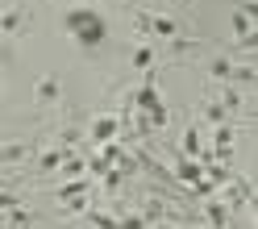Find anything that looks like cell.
Here are the masks:
<instances>
[{
  "label": "cell",
  "mask_w": 258,
  "mask_h": 229,
  "mask_svg": "<svg viewBox=\"0 0 258 229\" xmlns=\"http://www.w3.org/2000/svg\"><path fill=\"white\" fill-rule=\"evenodd\" d=\"M25 29H29V9H21V5L0 9V38L5 42H17Z\"/></svg>",
  "instance_id": "7a4b0ae2"
},
{
  "label": "cell",
  "mask_w": 258,
  "mask_h": 229,
  "mask_svg": "<svg viewBox=\"0 0 258 229\" xmlns=\"http://www.w3.org/2000/svg\"><path fill=\"white\" fill-rule=\"evenodd\" d=\"M117 129H121V117H96V121H92V142L117 138Z\"/></svg>",
  "instance_id": "8992f818"
},
{
  "label": "cell",
  "mask_w": 258,
  "mask_h": 229,
  "mask_svg": "<svg viewBox=\"0 0 258 229\" xmlns=\"http://www.w3.org/2000/svg\"><path fill=\"white\" fill-rule=\"evenodd\" d=\"M88 184H62V188H54V200H71V196H79Z\"/></svg>",
  "instance_id": "30bf717a"
},
{
  "label": "cell",
  "mask_w": 258,
  "mask_h": 229,
  "mask_svg": "<svg viewBox=\"0 0 258 229\" xmlns=\"http://www.w3.org/2000/svg\"><path fill=\"white\" fill-rule=\"evenodd\" d=\"M158 59H163V54H158V46L142 42V46H134V54H129V67H134V71H150Z\"/></svg>",
  "instance_id": "5b68a950"
},
{
  "label": "cell",
  "mask_w": 258,
  "mask_h": 229,
  "mask_svg": "<svg viewBox=\"0 0 258 229\" xmlns=\"http://www.w3.org/2000/svg\"><path fill=\"white\" fill-rule=\"evenodd\" d=\"M67 212H71V217H79V212H88V200H84V192H79L75 200H67Z\"/></svg>",
  "instance_id": "8fae6325"
},
{
  "label": "cell",
  "mask_w": 258,
  "mask_h": 229,
  "mask_svg": "<svg viewBox=\"0 0 258 229\" xmlns=\"http://www.w3.org/2000/svg\"><path fill=\"white\" fill-rule=\"evenodd\" d=\"M62 29L84 46V50H100L104 38H108V21L100 17V9H92V5H75L62 13Z\"/></svg>",
  "instance_id": "6da1fadb"
},
{
  "label": "cell",
  "mask_w": 258,
  "mask_h": 229,
  "mask_svg": "<svg viewBox=\"0 0 258 229\" xmlns=\"http://www.w3.org/2000/svg\"><path fill=\"white\" fill-rule=\"evenodd\" d=\"M0 92H5V71H0Z\"/></svg>",
  "instance_id": "7c38bea8"
},
{
  "label": "cell",
  "mask_w": 258,
  "mask_h": 229,
  "mask_svg": "<svg viewBox=\"0 0 258 229\" xmlns=\"http://www.w3.org/2000/svg\"><path fill=\"white\" fill-rule=\"evenodd\" d=\"M21 200H25V188H0V212L17 208Z\"/></svg>",
  "instance_id": "ba28073f"
},
{
  "label": "cell",
  "mask_w": 258,
  "mask_h": 229,
  "mask_svg": "<svg viewBox=\"0 0 258 229\" xmlns=\"http://www.w3.org/2000/svg\"><path fill=\"white\" fill-rule=\"evenodd\" d=\"M34 104L38 108H58L62 104V75H42L34 84Z\"/></svg>",
  "instance_id": "3957f363"
},
{
  "label": "cell",
  "mask_w": 258,
  "mask_h": 229,
  "mask_svg": "<svg viewBox=\"0 0 258 229\" xmlns=\"http://www.w3.org/2000/svg\"><path fill=\"white\" fill-rule=\"evenodd\" d=\"M5 225H9V229H34V225H38V212H29V208L17 204V208L5 212Z\"/></svg>",
  "instance_id": "52a82bcc"
},
{
  "label": "cell",
  "mask_w": 258,
  "mask_h": 229,
  "mask_svg": "<svg viewBox=\"0 0 258 229\" xmlns=\"http://www.w3.org/2000/svg\"><path fill=\"white\" fill-rule=\"evenodd\" d=\"M84 217H88L96 229H121V221H117V217H104V212H84Z\"/></svg>",
  "instance_id": "9c48e42d"
},
{
  "label": "cell",
  "mask_w": 258,
  "mask_h": 229,
  "mask_svg": "<svg viewBox=\"0 0 258 229\" xmlns=\"http://www.w3.org/2000/svg\"><path fill=\"white\" fill-rule=\"evenodd\" d=\"M34 154V142H5L0 146V167H17Z\"/></svg>",
  "instance_id": "277c9868"
}]
</instances>
